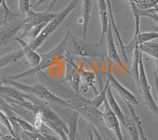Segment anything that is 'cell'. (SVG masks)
Returning <instances> with one entry per match:
<instances>
[{
	"mask_svg": "<svg viewBox=\"0 0 158 140\" xmlns=\"http://www.w3.org/2000/svg\"><path fill=\"white\" fill-rule=\"evenodd\" d=\"M59 92L60 97L67 101L70 105V109L75 110L85 120L91 123L94 127H102L105 125L103 117V112L96 108L92 103L91 100L85 99L79 93H75L74 91L59 85Z\"/></svg>",
	"mask_w": 158,
	"mask_h": 140,
	"instance_id": "obj_1",
	"label": "cell"
},
{
	"mask_svg": "<svg viewBox=\"0 0 158 140\" xmlns=\"http://www.w3.org/2000/svg\"><path fill=\"white\" fill-rule=\"evenodd\" d=\"M70 30H68L63 38V40L58 43L54 48L51 50L46 54H41V61L36 66L32 67L28 70L12 76H6V77L13 80H18L21 78L29 77L32 75H35L37 72H41L43 70L52 66L55 64H57L59 61L65 58V55L67 53V44L70 36Z\"/></svg>",
	"mask_w": 158,
	"mask_h": 140,
	"instance_id": "obj_2",
	"label": "cell"
},
{
	"mask_svg": "<svg viewBox=\"0 0 158 140\" xmlns=\"http://www.w3.org/2000/svg\"><path fill=\"white\" fill-rule=\"evenodd\" d=\"M10 85L18 90L22 91L24 93L28 95H34L35 97L40 100L45 101L48 103H55V104L60 105L65 108H70V105L63 98L57 95L56 94L51 91L48 88L42 84H36L33 85H27L22 83H19L17 80H10L6 77V76H3V85Z\"/></svg>",
	"mask_w": 158,
	"mask_h": 140,
	"instance_id": "obj_3",
	"label": "cell"
},
{
	"mask_svg": "<svg viewBox=\"0 0 158 140\" xmlns=\"http://www.w3.org/2000/svg\"><path fill=\"white\" fill-rule=\"evenodd\" d=\"M102 44L99 42L88 43L83 39H78L70 31L67 44V52L73 56L82 58H104L105 51Z\"/></svg>",
	"mask_w": 158,
	"mask_h": 140,
	"instance_id": "obj_4",
	"label": "cell"
},
{
	"mask_svg": "<svg viewBox=\"0 0 158 140\" xmlns=\"http://www.w3.org/2000/svg\"><path fill=\"white\" fill-rule=\"evenodd\" d=\"M79 2H80V0H71L69 2L68 5L61 12L56 14V16L46 25V26L43 29L42 33L40 34V36L36 38L34 41L29 43L31 47L33 50H36L38 48L41 47L43 45V43L50 37L51 35L53 34L56 31V29L61 26L62 24L66 21L67 17L70 15V13L74 10H75L77 6L78 5Z\"/></svg>",
	"mask_w": 158,
	"mask_h": 140,
	"instance_id": "obj_5",
	"label": "cell"
},
{
	"mask_svg": "<svg viewBox=\"0 0 158 140\" xmlns=\"http://www.w3.org/2000/svg\"><path fill=\"white\" fill-rule=\"evenodd\" d=\"M35 117L36 121H42L53 132L59 135L62 140H68V126L51 108L39 105V107L35 113Z\"/></svg>",
	"mask_w": 158,
	"mask_h": 140,
	"instance_id": "obj_6",
	"label": "cell"
},
{
	"mask_svg": "<svg viewBox=\"0 0 158 140\" xmlns=\"http://www.w3.org/2000/svg\"><path fill=\"white\" fill-rule=\"evenodd\" d=\"M138 84L140 87L142 97H143L146 106L149 107V110H152L155 114L158 116V106L155 102L152 92H151V87L148 81L147 76H146V70H145L142 54L141 55L140 61H139V77H138Z\"/></svg>",
	"mask_w": 158,
	"mask_h": 140,
	"instance_id": "obj_7",
	"label": "cell"
},
{
	"mask_svg": "<svg viewBox=\"0 0 158 140\" xmlns=\"http://www.w3.org/2000/svg\"><path fill=\"white\" fill-rule=\"evenodd\" d=\"M56 13H52L50 11L45 10L44 12H36L31 10L22 21V33L20 34V37L25 36L30 29L35 26H37L41 24H47L56 16Z\"/></svg>",
	"mask_w": 158,
	"mask_h": 140,
	"instance_id": "obj_8",
	"label": "cell"
},
{
	"mask_svg": "<svg viewBox=\"0 0 158 140\" xmlns=\"http://www.w3.org/2000/svg\"><path fill=\"white\" fill-rule=\"evenodd\" d=\"M23 16H18L12 18L6 24L0 27V49L6 46L9 42L18 34L20 31H22V21L18 18Z\"/></svg>",
	"mask_w": 158,
	"mask_h": 140,
	"instance_id": "obj_9",
	"label": "cell"
},
{
	"mask_svg": "<svg viewBox=\"0 0 158 140\" xmlns=\"http://www.w3.org/2000/svg\"><path fill=\"white\" fill-rule=\"evenodd\" d=\"M104 110L103 112V117H104V124L108 129L111 130L115 133L118 140H124L122 130L120 127V122L118 120V117L115 116V113L112 112L111 107H110L107 98L104 103Z\"/></svg>",
	"mask_w": 158,
	"mask_h": 140,
	"instance_id": "obj_10",
	"label": "cell"
},
{
	"mask_svg": "<svg viewBox=\"0 0 158 140\" xmlns=\"http://www.w3.org/2000/svg\"><path fill=\"white\" fill-rule=\"evenodd\" d=\"M108 78L110 80L111 85L113 86V88H115L117 93L121 97V99L124 101V103H128L132 105V106H135V105L138 104V100L136 96L133 93H131L127 88H126L123 85L121 84L120 82L114 76L111 68L108 70Z\"/></svg>",
	"mask_w": 158,
	"mask_h": 140,
	"instance_id": "obj_11",
	"label": "cell"
},
{
	"mask_svg": "<svg viewBox=\"0 0 158 140\" xmlns=\"http://www.w3.org/2000/svg\"><path fill=\"white\" fill-rule=\"evenodd\" d=\"M62 113L64 117L66 124L68 126V140H77L79 113L70 108H65Z\"/></svg>",
	"mask_w": 158,
	"mask_h": 140,
	"instance_id": "obj_12",
	"label": "cell"
},
{
	"mask_svg": "<svg viewBox=\"0 0 158 140\" xmlns=\"http://www.w3.org/2000/svg\"><path fill=\"white\" fill-rule=\"evenodd\" d=\"M106 40H107V54L109 57L110 59L113 61L114 63L117 64L118 66L123 67L122 60L120 56L117 51L116 46H115V40H114L113 33H112V27L111 23L109 22L108 31L106 33Z\"/></svg>",
	"mask_w": 158,
	"mask_h": 140,
	"instance_id": "obj_13",
	"label": "cell"
},
{
	"mask_svg": "<svg viewBox=\"0 0 158 140\" xmlns=\"http://www.w3.org/2000/svg\"><path fill=\"white\" fill-rule=\"evenodd\" d=\"M15 40L19 43V45L21 46L22 50H23L24 54H25V56L29 60L32 66H36L41 61V55L38 54L36 50H33L29 44V43H27L24 39H22L19 36H17L15 37Z\"/></svg>",
	"mask_w": 158,
	"mask_h": 140,
	"instance_id": "obj_14",
	"label": "cell"
},
{
	"mask_svg": "<svg viewBox=\"0 0 158 140\" xmlns=\"http://www.w3.org/2000/svg\"><path fill=\"white\" fill-rule=\"evenodd\" d=\"M107 100L108 102V104H109L110 107H111V110L115 114L117 117H118V120L120 124H123L124 128H127V118L125 116L124 113L123 112L122 109L120 108V106L118 105V103H117L116 99H115V96L113 95V92L111 91V86L108 88V92H107Z\"/></svg>",
	"mask_w": 158,
	"mask_h": 140,
	"instance_id": "obj_15",
	"label": "cell"
},
{
	"mask_svg": "<svg viewBox=\"0 0 158 140\" xmlns=\"http://www.w3.org/2000/svg\"><path fill=\"white\" fill-rule=\"evenodd\" d=\"M97 2H98L99 14H100L101 25V34L99 43H103L104 36H106L107 31L109 26V17H108L106 0H97Z\"/></svg>",
	"mask_w": 158,
	"mask_h": 140,
	"instance_id": "obj_16",
	"label": "cell"
},
{
	"mask_svg": "<svg viewBox=\"0 0 158 140\" xmlns=\"http://www.w3.org/2000/svg\"><path fill=\"white\" fill-rule=\"evenodd\" d=\"M93 4H94V0H83L82 18L81 23L82 25V39L84 40H86L88 36L89 25L91 18Z\"/></svg>",
	"mask_w": 158,
	"mask_h": 140,
	"instance_id": "obj_17",
	"label": "cell"
},
{
	"mask_svg": "<svg viewBox=\"0 0 158 140\" xmlns=\"http://www.w3.org/2000/svg\"><path fill=\"white\" fill-rule=\"evenodd\" d=\"M97 80V76L94 72L87 71L81 68V85L80 88L82 89L84 92L88 91L89 88H92L96 95L99 93L98 91L96 89L95 84Z\"/></svg>",
	"mask_w": 158,
	"mask_h": 140,
	"instance_id": "obj_18",
	"label": "cell"
},
{
	"mask_svg": "<svg viewBox=\"0 0 158 140\" xmlns=\"http://www.w3.org/2000/svg\"><path fill=\"white\" fill-rule=\"evenodd\" d=\"M74 56L71 55L69 53H66L65 55V63H66V68H65V78L64 80L68 84L70 87L72 83V80L74 77V73L78 69V66L76 65V63L74 61Z\"/></svg>",
	"mask_w": 158,
	"mask_h": 140,
	"instance_id": "obj_19",
	"label": "cell"
},
{
	"mask_svg": "<svg viewBox=\"0 0 158 140\" xmlns=\"http://www.w3.org/2000/svg\"><path fill=\"white\" fill-rule=\"evenodd\" d=\"M107 2V6H108V17H109V22L111 23V27L114 29L115 33V36H116L117 40H118V43L120 45L121 50H122V54L124 60L126 61H127V53L125 52V50H124V45L123 42L122 40V38H121L120 34H119V31H118V28H117L116 23L115 21V18H114V14H113V10H112V4H111V0H106Z\"/></svg>",
	"mask_w": 158,
	"mask_h": 140,
	"instance_id": "obj_20",
	"label": "cell"
},
{
	"mask_svg": "<svg viewBox=\"0 0 158 140\" xmlns=\"http://www.w3.org/2000/svg\"><path fill=\"white\" fill-rule=\"evenodd\" d=\"M24 57H25V54L22 50H16V51L6 54L0 58V68H4L8 65H14L22 59Z\"/></svg>",
	"mask_w": 158,
	"mask_h": 140,
	"instance_id": "obj_21",
	"label": "cell"
},
{
	"mask_svg": "<svg viewBox=\"0 0 158 140\" xmlns=\"http://www.w3.org/2000/svg\"><path fill=\"white\" fill-rule=\"evenodd\" d=\"M111 84H110V80H108V78L107 79L106 83L103 86V88H101L99 93L97 95H96V97H94V99H91L92 103L94 104V106H95L96 108L99 109L101 107L103 104H104V101L107 98V92H108V89L110 87Z\"/></svg>",
	"mask_w": 158,
	"mask_h": 140,
	"instance_id": "obj_22",
	"label": "cell"
},
{
	"mask_svg": "<svg viewBox=\"0 0 158 140\" xmlns=\"http://www.w3.org/2000/svg\"><path fill=\"white\" fill-rule=\"evenodd\" d=\"M141 52L148 54L155 60L158 61V43L156 41H150L139 46Z\"/></svg>",
	"mask_w": 158,
	"mask_h": 140,
	"instance_id": "obj_23",
	"label": "cell"
},
{
	"mask_svg": "<svg viewBox=\"0 0 158 140\" xmlns=\"http://www.w3.org/2000/svg\"><path fill=\"white\" fill-rule=\"evenodd\" d=\"M158 39V32H146L141 33L138 38V44L139 46Z\"/></svg>",
	"mask_w": 158,
	"mask_h": 140,
	"instance_id": "obj_24",
	"label": "cell"
},
{
	"mask_svg": "<svg viewBox=\"0 0 158 140\" xmlns=\"http://www.w3.org/2000/svg\"><path fill=\"white\" fill-rule=\"evenodd\" d=\"M138 9L141 10H148L158 6V0H138L136 4Z\"/></svg>",
	"mask_w": 158,
	"mask_h": 140,
	"instance_id": "obj_25",
	"label": "cell"
},
{
	"mask_svg": "<svg viewBox=\"0 0 158 140\" xmlns=\"http://www.w3.org/2000/svg\"><path fill=\"white\" fill-rule=\"evenodd\" d=\"M31 8V0H18V10L22 16L25 17V15L32 10Z\"/></svg>",
	"mask_w": 158,
	"mask_h": 140,
	"instance_id": "obj_26",
	"label": "cell"
},
{
	"mask_svg": "<svg viewBox=\"0 0 158 140\" xmlns=\"http://www.w3.org/2000/svg\"><path fill=\"white\" fill-rule=\"evenodd\" d=\"M127 130L130 132V135H131V139L132 140H141L140 135H139V132H138V130L137 128L136 125H135V122H130L127 120Z\"/></svg>",
	"mask_w": 158,
	"mask_h": 140,
	"instance_id": "obj_27",
	"label": "cell"
},
{
	"mask_svg": "<svg viewBox=\"0 0 158 140\" xmlns=\"http://www.w3.org/2000/svg\"><path fill=\"white\" fill-rule=\"evenodd\" d=\"M0 140H17L16 136L15 135H11L10 133L7 134V135H2V138Z\"/></svg>",
	"mask_w": 158,
	"mask_h": 140,
	"instance_id": "obj_28",
	"label": "cell"
},
{
	"mask_svg": "<svg viewBox=\"0 0 158 140\" xmlns=\"http://www.w3.org/2000/svg\"><path fill=\"white\" fill-rule=\"evenodd\" d=\"M93 131H94V133L95 134L96 137H97V140H103L102 135L100 134V132L98 131L97 128H96V127H94V126H93Z\"/></svg>",
	"mask_w": 158,
	"mask_h": 140,
	"instance_id": "obj_29",
	"label": "cell"
},
{
	"mask_svg": "<svg viewBox=\"0 0 158 140\" xmlns=\"http://www.w3.org/2000/svg\"><path fill=\"white\" fill-rule=\"evenodd\" d=\"M0 6H3L7 11H11L10 10V8L8 7V5L7 3H6V0H0Z\"/></svg>",
	"mask_w": 158,
	"mask_h": 140,
	"instance_id": "obj_30",
	"label": "cell"
},
{
	"mask_svg": "<svg viewBox=\"0 0 158 140\" xmlns=\"http://www.w3.org/2000/svg\"><path fill=\"white\" fill-rule=\"evenodd\" d=\"M154 80H155V84H156V95H157V98H158V73L157 72H155L154 73Z\"/></svg>",
	"mask_w": 158,
	"mask_h": 140,
	"instance_id": "obj_31",
	"label": "cell"
},
{
	"mask_svg": "<svg viewBox=\"0 0 158 140\" xmlns=\"http://www.w3.org/2000/svg\"><path fill=\"white\" fill-rule=\"evenodd\" d=\"M58 1H59V0H52V2H50V5H49V6H48V8L47 10L48 11H50V12H51V10H52L53 9V7H54V6L56 5V2H57Z\"/></svg>",
	"mask_w": 158,
	"mask_h": 140,
	"instance_id": "obj_32",
	"label": "cell"
},
{
	"mask_svg": "<svg viewBox=\"0 0 158 140\" xmlns=\"http://www.w3.org/2000/svg\"><path fill=\"white\" fill-rule=\"evenodd\" d=\"M86 140H94V131H92V130H89L88 133V135L86 137Z\"/></svg>",
	"mask_w": 158,
	"mask_h": 140,
	"instance_id": "obj_33",
	"label": "cell"
},
{
	"mask_svg": "<svg viewBox=\"0 0 158 140\" xmlns=\"http://www.w3.org/2000/svg\"><path fill=\"white\" fill-rule=\"evenodd\" d=\"M52 2V0H38L37 2H36V4L37 5H41V4L47 3V2Z\"/></svg>",
	"mask_w": 158,
	"mask_h": 140,
	"instance_id": "obj_34",
	"label": "cell"
},
{
	"mask_svg": "<svg viewBox=\"0 0 158 140\" xmlns=\"http://www.w3.org/2000/svg\"><path fill=\"white\" fill-rule=\"evenodd\" d=\"M15 136H16L17 140H22V138H21V136H20L19 132H18V131H15Z\"/></svg>",
	"mask_w": 158,
	"mask_h": 140,
	"instance_id": "obj_35",
	"label": "cell"
},
{
	"mask_svg": "<svg viewBox=\"0 0 158 140\" xmlns=\"http://www.w3.org/2000/svg\"><path fill=\"white\" fill-rule=\"evenodd\" d=\"M2 136V132H1V130H0V139H1Z\"/></svg>",
	"mask_w": 158,
	"mask_h": 140,
	"instance_id": "obj_36",
	"label": "cell"
},
{
	"mask_svg": "<svg viewBox=\"0 0 158 140\" xmlns=\"http://www.w3.org/2000/svg\"><path fill=\"white\" fill-rule=\"evenodd\" d=\"M104 140H109V139H108V138H105V139H104Z\"/></svg>",
	"mask_w": 158,
	"mask_h": 140,
	"instance_id": "obj_37",
	"label": "cell"
},
{
	"mask_svg": "<svg viewBox=\"0 0 158 140\" xmlns=\"http://www.w3.org/2000/svg\"></svg>",
	"mask_w": 158,
	"mask_h": 140,
	"instance_id": "obj_38",
	"label": "cell"
}]
</instances>
